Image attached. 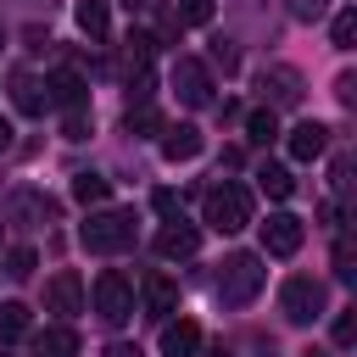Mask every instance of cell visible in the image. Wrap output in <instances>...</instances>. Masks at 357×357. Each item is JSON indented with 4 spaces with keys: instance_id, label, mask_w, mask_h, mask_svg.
<instances>
[{
    "instance_id": "20",
    "label": "cell",
    "mask_w": 357,
    "mask_h": 357,
    "mask_svg": "<svg viewBox=\"0 0 357 357\" xmlns=\"http://www.w3.org/2000/svg\"><path fill=\"white\" fill-rule=\"evenodd\" d=\"M78 28L89 33V39H106V28H112V11H106V0H78Z\"/></svg>"
},
{
    "instance_id": "34",
    "label": "cell",
    "mask_w": 357,
    "mask_h": 357,
    "mask_svg": "<svg viewBox=\"0 0 357 357\" xmlns=\"http://www.w3.org/2000/svg\"><path fill=\"white\" fill-rule=\"evenodd\" d=\"M106 357H139V346H128V340H117V346H106Z\"/></svg>"
},
{
    "instance_id": "39",
    "label": "cell",
    "mask_w": 357,
    "mask_h": 357,
    "mask_svg": "<svg viewBox=\"0 0 357 357\" xmlns=\"http://www.w3.org/2000/svg\"><path fill=\"white\" fill-rule=\"evenodd\" d=\"M0 45H6V28H0Z\"/></svg>"
},
{
    "instance_id": "19",
    "label": "cell",
    "mask_w": 357,
    "mask_h": 357,
    "mask_svg": "<svg viewBox=\"0 0 357 357\" xmlns=\"http://www.w3.org/2000/svg\"><path fill=\"white\" fill-rule=\"evenodd\" d=\"M257 184H262L273 201H290V195H296V178H290V167H279V162H262V167H257Z\"/></svg>"
},
{
    "instance_id": "33",
    "label": "cell",
    "mask_w": 357,
    "mask_h": 357,
    "mask_svg": "<svg viewBox=\"0 0 357 357\" xmlns=\"http://www.w3.org/2000/svg\"><path fill=\"white\" fill-rule=\"evenodd\" d=\"M335 95H340V106H351V100H357V78H351V73H340V84H335Z\"/></svg>"
},
{
    "instance_id": "12",
    "label": "cell",
    "mask_w": 357,
    "mask_h": 357,
    "mask_svg": "<svg viewBox=\"0 0 357 357\" xmlns=\"http://www.w3.org/2000/svg\"><path fill=\"white\" fill-rule=\"evenodd\" d=\"M284 145H290V156H296V162H312V156H324V145H329V128L307 117V123H296V128L284 134Z\"/></svg>"
},
{
    "instance_id": "18",
    "label": "cell",
    "mask_w": 357,
    "mask_h": 357,
    "mask_svg": "<svg viewBox=\"0 0 357 357\" xmlns=\"http://www.w3.org/2000/svg\"><path fill=\"white\" fill-rule=\"evenodd\" d=\"M123 128H128L134 139H151V134H162V112H156L151 100H139V106L123 112Z\"/></svg>"
},
{
    "instance_id": "1",
    "label": "cell",
    "mask_w": 357,
    "mask_h": 357,
    "mask_svg": "<svg viewBox=\"0 0 357 357\" xmlns=\"http://www.w3.org/2000/svg\"><path fill=\"white\" fill-rule=\"evenodd\" d=\"M134 212H123V206H106V212H89L84 223H78V240H84V251H95V257H117V251H128L134 245Z\"/></svg>"
},
{
    "instance_id": "9",
    "label": "cell",
    "mask_w": 357,
    "mask_h": 357,
    "mask_svg": "<svg viewBox=\"0 0 357 357\" xmlns=\"http://www.w3.org/2000/svg\"><path fill=\"white\" fill-rule=\"evenodd\" d=\"M45 100L61 106V112H78V106H89V78H84L78 67H56V73L45 78Z\"/></svg>"
},
{
    "instance_id": "15",
    "label": "cell",
    "mask_w": 357,
    "mask_h": 357,
    "mask_svg": "<svg viewBox=\"0 0 357 357\" xmlns=\"http://www.w3.org/2000/svg\"><path fill=\"white\" fill-rule=\"evenodd\" d=\"M33 357H78L73 324H45V329L33 335Z\"/></svg>"
},
{
    "instance_id": "11",
    "label": "cell",
    "mask_w": 357,
    "mask_h": 357,
    "mask_svg": "<svg viewBox=\"0 0 357 357\" xmlns=\"http://www.w3.org/2000/svg\"><path fill=\"white\" fill-rule=\"evenodd\" d=\"M156 251H162L167 262H184V257H195V251H201V229L178 218V223H167V229L156 234Z\"/></svg>"
},
{
    "instance_id": "37",
    "label": "cell",
    "mask_w": 357,
    "mask_h": 357,
    "mask_svg": "<svg viewBox=\"0 0 357 357\" xmlns=\"http://www.w3.org/2000/svg\"><path fill=\"white\" fill-rule=\"evenodd\" d=\"M206 357H229V351H223V346H212V351H206Z\"/></svg>"
},
{
    "instance_id": "3",
    "label": "cell",
    "mask_w": 357,
    "mask_h": 357,
    "mask_svg": "<svg viewBox=\"0 0 357 357\" xmlns=\"http://www.w3.org/2000/svg\"><path fill=\"white\" fill-rule=\"evenodd\" d=\"M206 223H212L218 234L245 229V223H251V190L234 184V178H223L218 190H206Z\"/></svg>"
},
{
    "instance_id": "23",
    "label": "cell",
    "mask_w": 357,
    "mask_h": 357,
    "mask_svg": "<svg viewBox=\"0 0 357 357\" xmlns=\"http://www.w3.org/2000/svg\"><path fill=\"white\" fill-rule=\"evenodd\" d=\"M212 11H218L212 0H178V6H173V22H178V28H206Z\"/></svg>"
},
{
    "instance_id": "24",
    "label": "cell",
    "mask_w": 357,
    "mask_h": 357,
    "mask_svg": "<svg viewBox=\"0 0 357 357\" xmlns=\"http://www.w3.org/2000/svg\"><path fill=\"white\" fill-rule=\"evenodd\" d=\"M245 134H251L257 145H268V139H279V117H273V106H257V112L245 117Z\"/></svg>"
},
{
    "instance_id": "29",
    "label": "cell",
    "mask_w": 357,
    "mask_h": 357,
    "mask_svg": "<svg viewBox=\"0 0 357 357\" xmlns=\"http://www.w3.org/2000/svg\"><path fill=\"white\" fill-rule=\"evenodd\" d=\"M335 279H340V284H351V279H357V268H351V240H346V234L335 240Z\"/></svg>"
},
{
    "instance_id": "5",
    "label": "cell",
    "mask_w": 357,
    "mask_h": 357,
    "mask_svg": "<svg viewBox=\"0 0 357 357\" xmlns=\"http://www.w3.org/2000/svg\"><path fill=\"white\" fill-rule=\"evenodd\" d=\"M279 312H284L290 324H318V318H324V284H318V279H284Z\"/></svg>"
},
{
    "instance_id": "38",
    "label": "cell",
    "mask_w": 357,
    "mask_h": 357,
    "mask_svg": "<svg viewBox=\"0 0 357 357\" xmlns=\"http://www.w3.org/2000/svg\"><path fill=\"white\" fill-rule=\"evenodd\" d=\"M301 357H329V351H318V346H312V351H301Z\"/></svg>"
},
{
    "instance_id": "8",
    "label": "cell",
    "mask_w": 357,
    "mask_h": 357,
    "mask_svg": "<svg viewBox=\"0 0 357 357\" xmlns=\"http://www.w3.org/2000/svg\"><path fill=\"white\" fill-rule=\"evenodd\" d=\"M173 89H178L184 106H212V73H206V61L178 56L173 61Z\"/></svg>"
},
{
    "instance_id": "36",
    "label": "cell",
    "mask_w": 357,
    "mask_h": 357,
    "mask_svg": "<svg viewBox=\"0 0 357 357\" xmlns=\"http://www.w3.org/2000/svg\"><path fill=\"white\" fill-rule=\"evenodd\" d=\"M123 6H128V11H151L156 0H123Z\"/></svg>"
},
{
    "instance_id": "13",
    "label": "cell",
    "mask_w": 357,
    "mask_h": 357,
    "mask_svg": "<svg viewBox=\"0 0 357 357\" xmlns=\"http://www.w3.org/2000/svg\"><path fill=\"white\" fill-rule=\"evenodd\" d=\"M6 218H11V223H45V218H56V201L39 195V190H17V195L6 201Z\"/></svg>"
},
{
    "instance_id": "4",
    "label": "cell",
    "mask_w": 357,
    "mask_h": 357,
    "mask_svg": "<svg viewBox=\"0 0 357 357\" xmlns=\"http://www.w3.org/2000/svg\"><path fill=\"white\" fill-rule=\"evenodd\" d=\"M95 312H100V324H128L134 318V284L117 273V268H106L100 279H95Z\"/></svg>"
},
{
    "instance_id": "10",
    "label": "cell",
    "mask_w": 357,
    "mask_h": 357,
    "mask_svg": "<svg viewBox=\"0 0 357 357\" xmlns=\"http://www.w3.org/2000/svg\"><path fill=\"white\" fill-rule=\"evenodd\" d=\"M139 296H145V312H151V318H173V307H178V284H173L162 268H151V273L139 279Z\"/></svg>"
},
{
    "instance_id": "22",
    "label": "cell",
    "mask_w": 357,
    "mask_h": 357,
    "mask_svg": "<svg viewBox=\"0 0 357 357\" xmlns=\"http://www.w3.org/2000/svg\"><path fill=\"white\" fill-rule=\"evenodd\" d=\"M28 335V307L22 301H0V340H22Z\"/></svg>"
},
{
    "instance_id": "2",
    "label": "cell",
    "mask_w": 357,
    "mask_h": 357,
    "mask_svg": "<svg viewBox=\"0 0 357 357\" xmlns=\"http://www.w3.org/2000/svg\"><path fill=\"white\" fill-rule=\"evenodd\" d=\"M262 279H268L262 257H257V251H234V257L223 262V273H218V301H223V307H251V301L262 296Z\"/></svg>"
},
{
    "instance_id": "7",
    "label": "cell",
    "mask_w": 357,
    "mask_h": 357,
    "mask_svg": "<svg viewBox=\"0 0 357 357\" xmlns=\"http://www.w3.org/2000/svg\"><path fill=\"white\" fill-rule=\"evenodd\" d=\"M45 312H56L61 324L84 312V279H78V268H56V273H50V284H45Z\"/></svg>"
},
{
    "instance_id": "40",
    "label": "cell",
    "mask_w": 357,
    "mask_h": 357,
    "mask_svg": "<svg viewBox=\"0 0 357 357\" xmlns=\"http://www.w3.org/2000/svg\"><path fill=\"white\" fill-rule=\"evenodd\" d=\"M0 234H6V223H0Z\"/></svg>"
},
{
    "instance_id": "28",
    "label": "cell",
    "mask_w": 357,
    "mask_h": 357,
    "mask_svg": "<svg viewBox=\"0 0 357 357\" xmlns=\"http://www.w3.org/2000/svg\"><path fill=\"white\" fill-rule=\"evenodd\" d=\"M151 206H156L167 223H178V218H184V201H178V190H156V195H151Z\"/></svg>"
},
{
    "instance_id": "32",
    "label": "cell",
    "mask_w": 357,
    "mask_h": 357,
    "mask_svg": "<svg viewBox=\"0 0 357 357\" xmlns=\"http://www.w3.org/2000/svg\"><path fill=\"white\" fill-rule=\"evenodd\" d=\"M351 340H357V324H351V312H340V318H335V346L346 351Z\"/></svg>"
},
{
    "instance_id": "14",
    "label": "cell",
    "mask_w": 357,
    "mask_h": 357,
    "mask_svg": "<svg viewBox=\"0 0 357 357\" xmlns=\"http://www.w3.org/2000/svg\"><path fill=\"white\" fill-rule=\"evenodd\" d=\"M201 351V324L195 318H178L162 329V357H195Z\"/></svg>"
},
{
    "instance_id": "21",
    "label": "cell",
    "mask_w": 357,
    "mask_h": 357,
    "mask_svg": "<svg viewBox=\"0 0 357 357\" xmlns=\"http://www.w3.org/2000/svg\"><path fill=\"white\" fill-rule=\"evenodd\" d=\"M73 201H84V206H106V201H112V184H106L100 173H78V178H73Z\"/></svg>"
},
{
    "instance_id": "30",
    "label": "cell",
    "mask_w": 357,
    "mask_h": 357,
    "mask_svg": "<svg viewBox=\"0 0 357 357\" xmlns=\"http://www.w3.org/2000/svg\"><path fill=\"white\" fill-rule=\"evenodd\" d=\"M61 134H67V139H89V106L67 112V117H61Z\"/></svg>"
},
{
    "instance_id": "6",
    "label": "cell",
    "mask_w": 357,
    "mask_h": 357,
    "mask_svg": "<svg viewBox=\"0 0 357 357\" xmlns=\"http://www.w3.org/2000/svg\"><path fill=\"white\" fill-rule=\"evenodd\" d=\"M301 240H307V223L296 212H268V223H262V257H296Z\"/></svg>"
},
{
    "instance_id": "26",
    "label": "cell",
    "mask_w": 357,
    "mask_h": 357,
    "mask_svg": "<svg viewBox=\"0 0 357 357\" xmlns=\"http://www.w3.org/2000/svg\"><path fill=\"white\" fill-rule=\"evenodd\" d=\"M329 39H335V50H351V39H357V11H340L335 28H329Z\"/></svg>"
},
{
    "instance_id": "17",
    "label": "cell",
    "mask_w": 357,
    "mask_h": 357,
    "mask_svg": "<svg viewBox=\"0 0 357 357\" xmlns=\"http://www.w3.org/2000/svg\"><path fill=\"white\" fill-rule=\"evenodd\" d=\"M11 100H17L22 117H39V112L50 106V100H45V84H39L33 73H17V78H11Z\"/></svg>"
},
{
    "instance_id": "35",
    "label": "cell",
    "mask_w": 357,
    "mask_h": 357,
    "mask_svg": "<svg viewBox=\"0 0 357 357\" xmlns=\"http://www.w3.org/2000/svg\"><path fill=\"white\" fill-rule=\"evenodd\" d=\"M6 151H11V123L0 117V156H6Z\"/></svg>"
},
{
    "instance_id": "16",
    "label": "cell",
    "mask_w": 357,
    "mask_h": 357,
    "mask_svg": "<svg viewBox=\"0 0 357 357\" xmlns=\"http://www.w3.org/2000/svg\"><path fill=\"white\" fill-rule=\"evenodd\" d=\"M162 156H167V162H190V156H201V128H195V123L162 128Z\"/></svg>"
},
{
    "instance_id": "27",
    "label": "cell",
    "mask_w": 357,
    "mask_h": 357,
    "mask_svg": "<svg viewBox=\"0 0 357 357\" xmlns=\"http://www.w3.org/2000/svg\"><path fill=\"white\" fill-rule=\"evenodd\" d=\"M33 268H39V257H33V245H17V251L6 257V273H11V279H28Z\"/></svg>"
},
{
    "instance_id": "31",
    "label": "cell",
    "mask_w": 357,
    "mask_h": 357,
    "mask_svg": "<svg viewBox=\"0 0 357 357\" xmlns=\"http://www.w3.org/2000/svg\"><path fill=\"white\" fill-rule=\"evenodd\" d=\"M284 6H290V17H296V22H318V17L329 11V0H284Z\"/></svg>"
},
{
    "instance_id": "25",
    "label": "cell",
    "mask_w": 357,
    "mask_h": 357,
    "mask_svg": "<svg viewBox=\"0 0 357 357\" xmlns=\"http://www.w3.org/2000/svg\"><path fill=\"white\" fill-rule=\"evenodd\" d=\"M262 84H273V100H279V106H290V100L301 95V84H296V73H284V67H273V73H262Z\"/></svg>"
}]
</instances>
